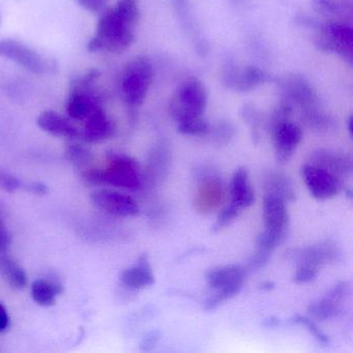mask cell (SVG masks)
Masks as SVG:
<instances>
[{"label":"cell","instance_id":"6da1fadb","mask_svg":"<svg viewBox=\"0 0 353 353\" xmlns=\"http://www.w3.org/2000/svg\"><path fill=\"white\" fill-rule=\"evenodd\" d=\"M138 20V0H119L114 8L103 12L88 50L123 52L133 44Z\"/></svg>","mask_w":353,"mask_h":353},{"label":"cell","instance_id":"7a4b0ae2","mask_svg":"<svg viewBox=\"0 0 353 353\" xmlns=\"http://www.w3.org/2000/svg\"><path fill=\"white\" fill-rule=\"evenodd\" d=\"M82 176L92 185H109L130 191H137L143 185L139 165L133 158L123 154H111L104 169H86Z\"/></svg>","mask_w":353,"mask_h":353},{"label":"cell","instance_id":"3957f363","mask_svg":"<svg viewBox=\"0 0 353 353\" xmlns=\"http://www.w3.org/2000/svg\"><path fill=\"white\" fill-rule=\"evenodd\" d=\"M245 270L239 265L216 266L205 274L206 282L214 293L206 299L203 307L205 311H214L224 301L232 299L241 292L245 282Z\"/></svg>","mask_w":353,"mask_h":353},{"label":"cell","instance_id":"277c9868","mask_svg":"<svg viewBox=\"0 0 353 353\" xmlns=\"http://www.w3.org/2000/svg\"><path fill=\"white\" fill-rule=\"evenodd\" d=\"M154 77V65L148 57H137L128 63L121 77V92L128 105L139 107L143 104Z\"/></svg>","mask_w":353,"mask_h":353},{"label":"cell","instance_id":"5b68a950","mask_svg":"<svg viewBox=\"0 0 353 353\" xmlns=\"http://www.w3.org/2000/svg\"><path fill=\"white\" fill-rule=\"evenodd\" d=\"M265 230L257 237L258 249L272 253L286 236L289 214L286 202L280 198L266 195L263 202Z\"/></svg>","mask_w":353,"mask_h":353},{"label":"cell","instance_id":"8992f818","mask_svg":"<svg viewBox=\"0 0 353 353\" xmlns=\"http://www.w3.org/2000/svg\"><path fill=\"white\" fill-rule=\"evenodd\" d=\"M208 106L205 86L197 78L185 80L177 88L170 104V111L175 121L203 117Z\"/></svg>","mask_w":353,"mask_h":353},{"label":"cell","instance_id":"52a82bcc","mask_svg":"<svg viewBox=\"0 0 353 353\" xmlns=\"http://www.w3.org/2000/svg\"><path fill=\"white\" fill-rule=\"evenodd\" d=\"M301 176L310 194L317 200L332 199L344 189L341 179L311 163L301 167Z\"/></svg>","mask_w":353,"mask_h":353},{"label":"cell","instance_id":"ba28073f","mask_svg":"<svg viewBox=\"0 0 353 353\" xmlns=\"http://www.w3.org/2000/svg\"><path fill=\"white\" fill-rule=\"evenodd\" d=\"M0 57L10 59L24 69L39 75L48 73L52 69L50 61L41 57L38 52L26 45L12 39L0 40Z\"/></svg>","mask_w":353,"mask_h":353},{"label":"cell","instance_id":"9c48e42d","mask_svg":"<svg viewBox=\"0 0 353 353\" xmlns=\"http://www.w3.org/2000/svg\"><path fill=\"white\" fill-rule=\"evenodd\" d=\"M92 203L99 210L119 218H132L139 214V205L127 194L114 190L103 189L90 195Z\"/></svg>","mask_w":353,"mask_h":353},{"label":"cell","instance_id":"30bf717a","mask_svg":"<svg viewBox=\"0 0 353 353\" xmlns=\"http://www.w3.org/2000/svg\"><path fill=\"white\" fill-rule=\"evenodd\" d=\"M320 49L338 53L344 59H352L353 32L345 24L332 22L322 26L317 41Z\"/></svg>","mask_w":353,"mask_h":353},{"label":"cell","instance_id":"8fae6325","mask_svg":"<svg viewBox=\"0 0 353 353\" xmlns=\"http://www.w3.org/2000/svg\"><path fill=\"white\" fill-rule=\"evenodd\" d=\"M270 132L274 140L276 162L281 165L286 164L303 140V131L299 125L286 121L270 130Z\"/></svg>","mask_w":353,"mask_h":353},{"label":"cell","instance_id":"7c38bea8","mask_svg":"<svg viewBox=\"0 0 353 353\" xmlns=\"http://www.w3.org/2000/svg\"><path fill=\"white\" fill-rule=\"evenodd\" d=\"M223 82L231 90L248 92L268 80V74L263 70L253 65L239 69L235 65H228L223 72Z\"/></svg>","mask_w":353,"mask_h":353},{"label":"cell","instance_id":"4fadbf2b","mask_svg":"<svg viewBox=\"0 0 353 353\" xmlns=\"http://www.w3.org/2000/svg\"><path fill=\"white\" fill-rule=\"evenodd\" d=\"M283 92L287 99V104L297 105L301 111L318 106V98L313 86L303 76L293 75L285 78Z\"/></svg>","mask_w":353,"mask_h":353},{"label":"cell","instance_id":"5bb4252c","mask_svg":"<svg viewBox=\"0 0 353 353\" xmlns=\"http://www.w3.org/2000/svg\"><path fill=\"white\" fill-rule=\"evenodd\" d=\"M311 164L325 169L342 181L351 176L353 169L352 160L348 154L330 150L314 152L311 156Z\"/></svg>","mask_w":353,"mask_h":353},{"label":"cell","instance_id":"9a60e30c","mask_svg":"<svg viewBox=\"0 0 353 353\" xmlns=\"http://www.w3.org/2000/svg\"><path fill=\"white\" fill-rule=\"evenodd\" d=\"M84 127L80 136L90 143H99L112 137L114 134V125L105 112L102 106L94 109L88 119H84Z\"/></svg>","mask_w":353,"mask_h":353},{"label":"cell","instance_id":"2e32d148","mask_svg":"<svg viewBox=\"0 0 353 353\" xmlns=\"http://www.w3.org/2000/svg\"><path fill=\"white\" fill-rule=\"evenodd\" d=\"M37 123L43 131L57 137L75 139L80 136L79 130L72 123L71 119L55 111L47 110L41 113Z\"/></svg>","mask_w":353,"mask_h":353},{"label":"cell","instance_id":"e0dca14e","mask_svg":"<svg viewBox=\"0 0 353 353\" xmlns=\"http://www.w3.org/2000/svg\"><path fill=\"white\" fill-rule=\"evenodd\" d=\"M338 248L330 241H323L301 250L299 254V264L307 265L319 270L324 264L336 261L339 259Z\"/></svg>","mask_w":353,"mask_h":353},{"label":"cell","instance_id":"ac0fdd59","mask_svg":"<svg viewBox=\"0 0 353 353\" xmlns=\"http://www.w3.org/2000/svg\"><path fill=\"white\" fill-rule=\"evenodd\" d=\"M121 280L125 287L135 290L152 286L154 283V274L148 262V256H141L135 265L123 270Z\"/></svg>","mask_w":353,"mask_h":353},{"label":"cell","instance_id":"d6986e66","mask_svg":"<svg viewBox=\"0 0 353 353\" xmlns=\"http://www.w3.org/2000/svg\"><path fill=\"white\" fill-rule=\"evenodd\" d=\"M230 195L231 203L234 204L241 210L243 208H250L255 200L253 189L250 183L249 172L243 167L236 169L233 174Z\"/></svg>","mask_w":353,"mask_h":353},{"label":"cell","instance_id":"ffe728a7","mask_svg":"<svg viewBox=\"0 0 353 353\" xmlns=\"http://www.w3.org/2000/svg\"><path fill=\"white\" fill-rule=\"evenodd\" d=\"M0 274L13 288L23 289L28 284V274L24 268L6 253L0 254Z\"/></svg>","mask_w":353,"mask_h":353},{"label":"cell","instance_id":"44dd1931","mask_svg":"<svg viewBox=\"0 0 353 353\" xmlns=\"http://www.w3.org/2000/svg\"><path fill=\"white\" fill-rule=\"evenodd\" d=\"M63 287L53 281L40 279L32 285V295L34 301L43 307H50L57 303V295L61 294Z\"/></svg>","mask_w":353,"mask_h":353},{"label":"cell","instance_id":"7402d4cb","mask_svg":"<svg viewBox=\"0 0 353 353\" xmlns=\"http://www.w3.org/2000/svg\"><path fill=\"white\" fill-rule=\"evenodd\" d=\"M171 162V152L165 142H160L152 150L150 156V172L152 181L160 183L168 172Z\"/></svg>","mask_w":353,"mask_h":353},{"label":"cell","instance_id":"603a6c76","mask_svg":"<svg viewBox=\"0 0 353 353\" xmlns=\"http://www.w3.org/2000/svg\"><path fill=\"white\" fill-rule=\"evenodd\" d=\"M265 188L268 195L274 196L286 201L295 199L294 190L288 177L282 173L272 172L265 179Z\"/></svg>","mask_w":353,"mask_h":353},{"label":"cell","instance_id":"cb8c5ba5","mask_svg":"<svg viewBox=\"0 0 353 353\" xmlns=\"http://www.w3.org/2000/svg\"><path fill=\"white\" fill-rule=\"evenodd\" d=\"M307 312L315 319L325 321V320L338 317L342 312V307L339 301H332L330 297L324 296L320 301L312 303L307 307Z\"/></svg>","mask_w":353,"mask_h":353},{"label":"cell","instance_id":"d4e9b609","mask_svg":"<svg viewBox=\"0 0 353 353\" xmlns=\"http://www.w3.org/2000/svg\"><path fill=\"white\" fill-rule=\"evenodd\" d=\"M177 131L183 135L202 137L210 133V125L203 117H191L177 121Z\"/></svg>","mask_w":353,"mask_h":353},{"label":"cell","instance_id":"484cf974","mask_svg":"<svg viewBox=\"0 0 353 353\" xmlns=\"http://www.w3.org/2000/svg\"><path fill=\"white\" fill-rule=\"evenodd\" d=\"M65 157H67L68 160H69L72 164L75 165L78 168L88 166L92 159V152H90L88 148L78 145V144L70 145L69 148H67V150H65Z\"/></svg>","mask_w":353,"mask_h":353},{"label":"cell","instance_id":"4316f807","mask_svg":"<svg viewBox=\"0 0 353 353\" xmlns=\"http://www.w3.org/2000/svg\"><path fill=\"white\" fill-rule=\"evenodd\" d=\"M241 115H243V121L249 123L250 127H251L253 139H259L260 114L257 109L253 105H245L243 110H241Z\"/></svg>","mask_w":353,"mask_h":353},{"label":"cell","instance_id":"83f0119b","mask_svg":"<svg viewBox=\"0 0 353 353\" xmlns=\"http://www.w3.org/2000/svg\"><path fill=\"white\" fill-rule=\"evenodd\" d=\"M241 212V208H237L234 204H229L219 214L216 225L214 227V230L219 231L225 228V227L229 226L239 216Z\"/></svg>","mask_w":353,"mask_h":353},{"label":"cell","instance_id":"f1b7e54d","mask_svg":"<svg viewBox=\"0 0 353 353\" xmlns=\"http://www.w3.org/2000/svg\"><path fill=\"white\" fill-rule=\"evenodd\" d=\"M294 323L301 324V325H305V327L309 330V332L313 334L314 338L318 341V342L321 343V344H328L330 343V340H328L326 334H324L323 332L320 330V328H318V326L312 321L309 318L303 317V316L297 315L293 318L292 320Z\"/></svg>","mask_w":353,"mask_h":353},{"label":"cell","instance_id":"f546056e","mask_svg":"<svg viewBox=\"0 0 353 353\" xmlns=\"http://www.w3.org/2000/svg\"><path fill=\"white\" fill-rule=\"evenodd\" d=\"M235 135V129L232 123L229 121H223L219 123L214 130V138L216 142L220 144H227Z\"/></svg>","mask_w":353,"mask_h":353},{"label":"cell","instance_id":"4dcf8cb0","mask_svg":"<svg viewBox=\"0 0 353 353\" xmlns=\"http://www.w3.org/2000/svg\"><path fill=\"white\" fill-rule=\"evenodd\" d=\"M318 272H319V270H315V268H310V266L307 265H303V264H299V268H297L294 276H293V281H294L296 284H307V283L315 280Z\"/></svg>","mask_w":353,"mask_h":353},{"label":"cell","instance_id":"1f68e13d","mask_svg":"<svg viewBox=\"0 0 353 353\" xmlns=\"http://www.w3.org/2000/svg\"><path fill=\"white\" fill-rule=\"evenodd\" d=\"M21 187V181L11 173L0 172V188L7 192L17 191Z\"/></svg>","mask_w":353,"mask_h":353},{"label":"cell","instance_id":"d6a6232c","mask_svg":"<svg viewBox=\"0 0 353 353\" xmlns=\"http://www.w3.org/2000/svg\"><path fill=\"white\" fill-rule=\"evenodd\" d=\"M349 292H350V286H349V283L344 282V281H343V282H339L336 286L332 287V288L330 289V292L326 294V296L330 297L332 301L341 303L343 299H346Z\"/></svg>","mask_w":353,"mask_h":353},{"label":"cell","instance_id":"836d02e7","mask_svg":"<svg viewBox=\"0 0 353 353\" xmlns=\"http://www.w3.org/2000/svg\"><path fill=\"white\" fill-rule=\"evenodd\" d=\"M315 3L324 13L338 15L340 12L344 11L342 3L336 0H315Z\"/></svg>","mask_w":353,"mask_h":353},{"label":"cell","instance_id":"e575fe53","mask_svg":"<svg viewBox=\"0 0 353 353\" xmlns=\"http://www.w3.org/2000/svg\"><path fill=\"white\" fill-rule=\"evenodd\" d=\"M270 255H272V254L268 253V252L258 250L255 255L250 260V268H251V270H258V268H264V266L268 263V261H270Z\"/></svg>","mask_w":353,"mask_h":353},{"label":"cell","instance_id":"d590c367","mask_svg":"<svg viewBox=\"0 0 353 353\" xmlns=\"http://www.w3.org/2000/svg\"><path fill=\"white\" fill-rule=\"evenodd\" d=\"M11 245V237L5 223L0 220V254L7 253Z\"/></svg>","mask_w":353,"mask_h":353},{"label":"cell","instance_id":"8d00e7d4","mask_svg":"<svg viewBox=\"0 0 353 353\" xmlns=\"http://www.w3.org/2000/svg\"><path fill=\"white\" fill-rule=\"evenodd\" d=\"M83 9L90 12H99L104 8L106 0H77Z\"/></svg>","mask_w":353,"mask_h":353},{"label":"cell","instance_id":"74e56055","mask_svg":"<svg viewBox=\"0 0 353 353\" xmlns=\"http://www.w3.org/2000/svg\"><path fill=\"white\" fill-rule=\"evenodd\" d=\"M159 338H160V334H159L158 332H152L150 336H146L145 341H144L143 343L146 350H150L152 347L156 346L157 343H158Z\"/></svg>","mask_w":353,"mask_h":353},{"label":"cell","instance_id":"f35d334b","mask_svg":"<svg viewBox=\"0 0 353 353\" xmlns=\"http://www.w3.org/2000/svg\"><path fill=\"white\" fill-rule=\"evenodd\" d=\"M9 325V315L7 310L0 303V332H3Z\"/></svg>","mask_w":353,"mask_h":353},{"label":"cell","instance_id":"ab89813d","mask_svg":"<svg viewBox=\"0 0 353 353\" xmlns=\"http://www.w3.org/2000/svg\"><path fill=\"white\" fill-rule=\"evenodd\" d=\"M30 191L38 195H46L48 193V188L42 183H34L30 185Z\"/></svg>","mask_w":353,"mask_h":353},{"label":"cell","instance_id":"60d3db41","mask_svg":"<svg viewBox=\"0 0 353 353\" xmlns=\"http://www.w3.org/2000/svg\"><path fill=\"white\" fill-rule=\"evenodd\" d=\"M274 287V283L270 282V281H265V282L262 283L261 288L263 290H272Z\"/></svg>","mask_w":353,"mask_h":353},{"label":"cell","instance_id":"b9f144b4","mask_svg":"<svg viewBox=\"0 0 353 353\" xmlns=\"http://www.w3.org/2000/svg\"><path fill=\"white\" fill-rule=\"evenodd\" d=\"M279 323V320L274 319V318H270V320H268V323L266 325L268 326H274L276 324Z\"/></svg>","mask_w":353,"mask_h":353}]
</instances>
